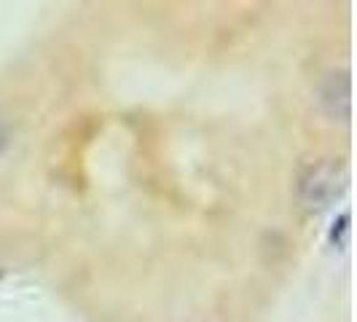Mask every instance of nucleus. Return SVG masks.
<instances>
[{"mask_svg": "<svg viewBox=\"0 0 357 322\" xmlns=\"http://www.w3.org/2000/svg\"><path fill=\"white\" fill-rule=\"evenodd\" d=\"M339 164L333 161H317L309 164L298 178V199L306 207H322L339 191Z\"/></svg>", "mask_w": 357, "mask_h": 322, "instance_id": "nucleus-1", "label": "nucleus"}, {"mask_svg": "<svg viewBox=\"0 0 357 322\" xmlns=\"http://www.w3.org/2000/svg\"><path fill=\"white\" fill-rule=\"evenodd\" d=\"M320 102L331 118L349 121L352 116V84L349 72H328L325 81L320 84Z\"/></svg>", "mask_w": 357, "mask_h": 322, "instance_id": "nucleus-2", "label": "nucleus"}, {"mask_svg": "<svg viewBox=\"0 0 357 322\" xmlns=\"http://www.w3.org/2000/svg\"><path fill=\"white\" fill-rule=\"evenodd\" d=\"M347 233H349V213L339 215V220L333 223V229H331V242H333L336 247H344V245H347Z\"/></svg>", "mask_w": 357, "mask_h": 322, "instance_id": "nucleus-3", "label": "nucleus"}, {"mask_svg": "<svg viewBox=\"0 0 357 322\" xmlns=\"http://www.w3.org/2000/svg\"><path fill=\"white\" fill-rule=\"evenodd\" d=\"M8 148V124H6V118L0 116V153Z\"/></svg>", "mask_w": 357, "mask_h": 322, "instance_id": "nucleus-4", "label": "nucleus"}]
</instances>
